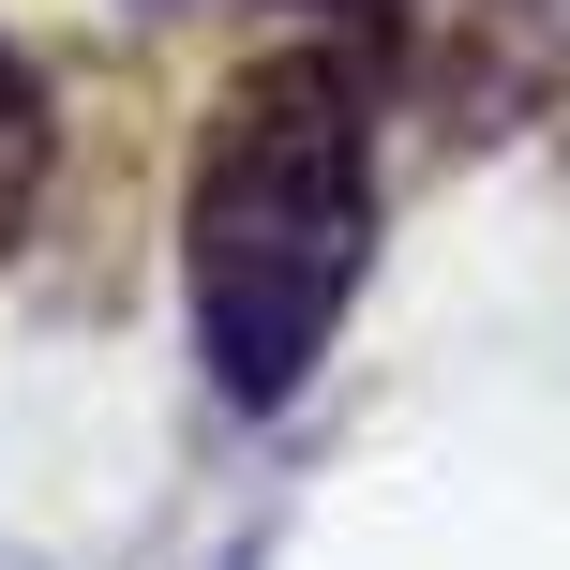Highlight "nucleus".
<instances>
[{
    "label": "nucleus",
    "mask_w": 570,
    "mask_h": 570,
    "mask_svg": "<svg viewBox=\"0 0 570 570\" xmlns=\"http://www.w3.org/2000/svg\"><path fill=\"white\" fill-rule=\"evenodd\" d=\"M180 301H196V361L240 421H271L315 361H331L345 301H361L375 240V166H361V76L345 60H271L226 90L180 196Z\"/></svg>",
    "instance_id": "1"
},
{
    "label": "nucleus",
    "mask_w": 570,
    "mask_h": 570,
    "mask_svg": "<svg viewBox=\"0 0 570 570\" xmlns=\"http://www.w3.org/2000/svg\"><path fill=\"white\" fill-rule=\"evenodd\" d=\"M46 166H60V120H46V76H30V60L0 46V256H16V226H30V196H46Z\"/></svg>",
    "instance_id": "2"
}]
</instances>
